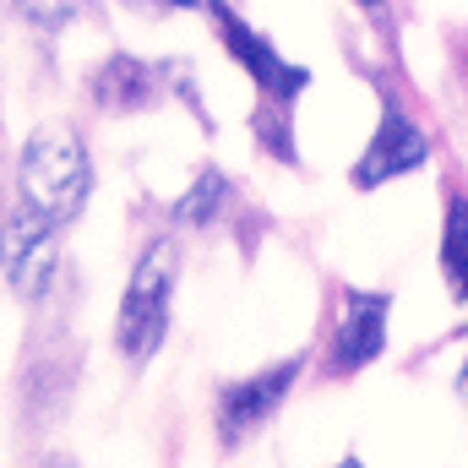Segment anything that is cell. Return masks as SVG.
<instances>
[{"label":"cell","mask_w":468,"mask_h":468,"mask_svg":"<svg viewBox=\"0 0 468 468\" xmlns=\"http://www.w3.org/2000/svg\"><path fill=\"white\" fill-rule=\"evenodd\" d=\"M16 186H22V202L33 213H44L49 224L66 229L71 218H82V207L93 197V164H88L82 136L71 125H38L22 142Z\"/></svg>","instance_id":"1"},{"label":"cell","mask_w":468,"mask_h":468,"mask_svg":"<svg viewBox=\"0 0 468 468\" xmlns=\"http://www.w3.org/2000/svg\"><path fill=\"white\" fill-rule=\"evenodd\" d=\"M175 283H180V245L169 234H153L147 250L131 267V283L120 294L115 311V349L131 365H147L169 338V305H175Z\"/></svg>","instance_id":"2"},{"label":"cell","mask_w":468,"mask_h":468,"mask_svg":"<svg viewBox=\"0 0 468 468\" xmlns=\"http://www.w3.org/2000/svg\"><path fill=\"white\" fill-rule=\"evenodd\" d=\"M425 164H431L425 125L409 115L398 99H381V120H376L370 142L359 147V158L349 164V186L354 191H381V186H392V180H403V175H414Z\"/></svg>","instance_id":"3"},{"label":"cell","mask_w":468,"mask_h":468,"mask_svg":"<svg viewBox=\"0 0 468 468\" xmlns=\"http://www.w3.org/2000/svg\"><path fill=\"white\" fill-rule=\"evenodd\" d=\"M55 267H60V224H49L27 202H16L0 218V272L11 283V294H22V300L49 294Z\"/></svg>","instance_id":"4"},{"label":"cell","mask_w":468,"mask_h":468,"mask_svg":"<svg viewBox=\"0 0 468 468\" xmlns=\"http://www.w3.org/2000/svg\"><path fill=\"white\" fill-rule=\"evenodd\" d=\"M387 316H392V294L387 289H344L338 294V316L327 333V376H359L365 365H376L387 349Z\"/></svg>","instance_id":"5"},{"label":"cell","mask_w":468,"mask_h":468,"mask_svg":"<svg viewBox=\"0 0 468 468\" xmlns=\"http://www.w3.org/2000/svg\"><path fill=\"white\" fill-rule=\"evenodd\" d=\"M300 354H289V359H278V365H261V370H250V376H234L218 387V441L224 447H239L250 431H261L278 409H283V398L294 392V381H300Z\"/></svg>","instance_id":"6"},{"label":"cell","mask_w":468,"mask_h":468,"mask_svg":"<svg viewBox=\"0 0 468 468\" xmlns=\"http://www.w3.org/2000/svg\"><path fill=\"white\" fill-rule=\"evenodd\" d=\"M207 16H213V27H218L224 49L239 60V71H245V77H250V82H256L272 104H289L300 88H311V71L289 66V60L278 55V44H272V38H261L245 16H234L224 0H213V5H207Z\"/></svg>","instance_id":"7"},{"label":"cell","mask_w":468,"mask_h":468,"mask_svg":"<svg viewBox=\"0 0 468 468\" xmlns=\"http://www.w3.org/2000/svg\"><path fill=\"white\" fill-rule=\"evenodd\" d=\"M88 88H93V99L104 110H136V104H147L158 93V66L136 60V55H110Z\"/></svg>","instance_id":"8"},{"label":"cell","mask_w":468,"mask_h":468,"mask_svg":"<svg viewBox=\"0 0 468 468\" xmlns=\"http://www.w3.org/2000/svg\"><path fill=\"white\" fill-rule=\"evenodd\" d=\"M436 261H441L447 294H452V300H468V197H463V191H452V197H447Z\"/></svg>","instance_id":"9"},{"label":"cell","mask_w":468,"mask_h":468,"mask_svg":"<svg viewBox=\"0 0 468 468\" xmlns=\"http://www.w3.org/2000/svg\"><path fill=\"white\" fill-rule=\"evenodd\" d=\"M224 202H229V175H224V169H202L197 186L175 202V218H180L186 229H207V224L218 218Z\"/></svg>","instance_id":"10"},{"label":"cell","mask_w":468,"mask_h":468,"mask_svg":"<svg viewBox=\"0 0 468 468\" xmlns=\"http://www.w3.org/2000/svg\"><path fill=\"white\" fill-rule=\"evenodd\" d=\"M16 5H22V16L38 22V27H66L71 16H82V0H16Z\"/></svg>","instance_id":"11"},{"label":"cell","mask_w":468,"mask_h":468,"mask_svg":"<svg viewBox=\"0 0 468 468\" xmlns=\"http://www.w3.org/2000/svg\"><path fill=\"white\" fill-rule=\"evenodd\" d=\"M458 398L468 403V359H463V370H458Z\"/></svg>","instance_id":"12"},{"label":"cell","mask_w":468,"mask_h":468,"mask_svg":"<svg viewBox=\"0 0 468 468\" xmlns=\"http://www.w3.org/2000/svg\"><path fill=\"white\" fill-rule=\"evenodd\" d=\"M333 468H365V463H359V458H354V452H349V458H338V463H333Z\"/></svg>","instance_id":"13"},{"label":"cell","mask_w":468,"mask_h":468,"mask_svg":"<svg viewBox=\"0 0 468 468\" xmlns=\"http://www.w3.org/2000/svg\"><path fill=\"white\" fill-rule=\"evenodd\" d=\"M354 5H365V11H381V5H387V0H354Z\"/></svg>","instance_id":"14"},{"label":"cell","mask_w":468,"mask_h":468,"mask_svg":"<svg viewBox=\"0 0 468 468\" xmlns=\"http://www.w3.org/2000/svg\"><path fill=\"white\" fill-rule=\"evenodd\" d=\"M44 468H77V463H66V458H55V463H44Z\"/></svg>","instance_id":"15"}]
</instances>
